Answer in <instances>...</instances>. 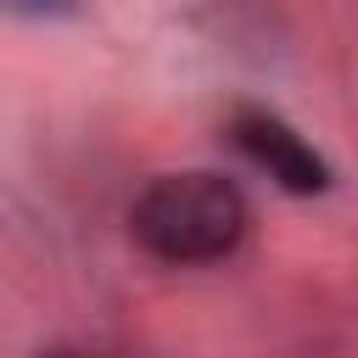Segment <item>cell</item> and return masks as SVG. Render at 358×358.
<instances>
[{"label":"cell","instance_id":"6da1fadb","mask_svg":"<svg viewBox=\"0 0 358 358\" xmlns=\"http://www.w3.org/2000/svg\"><path fill=\"white\" fill-rule=\"evenodd\" d=\"M252 235L246 190L218 168H179L140 185L129 201V241L162 268H213Z\"/></svg>","mask_w":358,"mask_h":358},{"label":"cell","instance_id":"7a4b0ae2","mask_svg":"<svg viewBox=\"0 0 358 358\" xmlns=\"http://www.w3.org/2000/svg\"><path fill=\"white\" fill-rule=\"evenodd\" d=\"M229 140H235V151H241L257 173H268L285 196H324V190L336 185L330 157H324L291 117H280L274 106H235V112H229Z\"/></svg>","mask_w":358,"mask_h":358},{"label":"cell","instance_id":"3957f363","mask_svg":"<svg viewBox=\"0 0 358 358\" xmlns=\"http://www.w3.org/2000/svg\"><path fill=\"white\" fill-rule=\"evenodd\" d=\"M22 6H39L45 11V6H73V0H22Z\"/></svg>","mask_w":358,"mask_h":358},{"label":"cell","instance_id":"277c9868","mask_svg":"<svg viewBox=\"0 0 358 358\" xmlns=\"http://www.w3.org/2000/svg\"><path fill=\"white\" fill-rule=\"evenodd\" d=\"M45 358H90V352H67V347H56V352H45Z\"/></svg>","mask_w":358,"mask_h":358}]
</instances>
